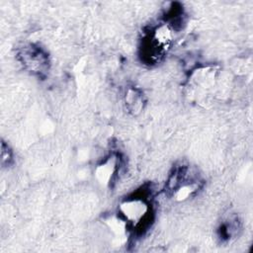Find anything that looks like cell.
I'll list each match as a JSON object with an SVG mask.
<instances>
[{
	"instance_id": "cell-1",
	"label": "cell",
	"mask_w": 253,
	"mask_h": 253,
	"mask_svg": "<svg viewBox=\"0 0 253 253\" xmlns=\"http://www.w3.org/2000/svg\"><path fill=\"white\" fill-rule=\"evenodd\" d=\"M151 187L142 186L126 197L118 208V216L124 221L126 229L136 235H142L151 225L154 218Z\"/></svg>"
},
{
	"instance_id": "cell-2",
	"label": "cell",
	"mask_w": 253,
	"mask_h": 253,
	"mask_svg": "<svg viewBox=\"0 0 253 253\" xmlns=\"http://www.w3.org/2000/svg\"><path fill=\"white\" fill-rule=\"evenodd\" d=\"M203 182L198 172L188 164L175 165L165 184V192L177 201H184L202 188Z\"/></svg>"
},
{
	"instance_id": "cell-3",
	"label": "cell",
	"mask_w": 253,
	"mask_h": 253,
	"mask_svg": "<svg viewBox=\"0 0 253 253\" xmlns=\"http://www.w3.org/2000/svg\"><path fill=\"white\" fill-rule=\"evenodd\" d=\"M172 38V29L164 22L145 32L139 45V57L144 64L153 65L162 60Z\"/></svg>"
},
{
	"instance_id": "cell-4",
	"label": "cell",
	"mask_w": 253,
	"mask_h": 253,
	"mask_svg": "<svg viewBox=\"0 0 253 253\" xmlns=\"http://www.w3.org/2000/svg\"><path fill=\"white\" fill-rule=\"evenodd\" d=\"M17 58L24 69L31 74L45 78L49 71L50 60L47 51L38 43H27L18 49Z\"/></svg>"
},
{
	"instance_id": "cell-5",
	"label": "cell",
	"mask_w": 253,
	"mask_h": 253,
	"mask_svg": "<svg viewBox=\"0 0 253 253\" xmlns=\"http://www.w3.org/2000/svg\"><path fill=\"white\" fill-rule=\"evenodd\" d=\"M124 165V159L120 152H111L96 168L97 179L105 184L112 185L118 178Z\"/></svg>"
},
{
	"instance_id": "cell-6",
	"label": "cell",
	"mask_w": 253,
	"mask_h": 253,
	"mask_svg": "<svg viewBox=\"0 0 253 253\" xmlns=\"http://www.w3.org/2000/svg\"><path fill=\"white\" fill-rule=\"evenodd\" d=\"M239 229H240V225L237 217L236 216L227 217L226 219L221 221L218 226V229H217L218 238L222 242H227L238 234Z\"/></svg>"
},
{
	"instance_id": "cell-7",
	"label": "cell",
	"mask_w": 253,
	"mask_h": 253,
	"mask_svg": "<svg viewBox=\"0 0 253 253\" xmlns=\"http://www.w3.org/2000/svg\"><path fill=\"white\" fill-rule=\"evenodd\" d=\"M125 102L127 110L133 114L139 113L143 109L145 103L142 92L133 87L126 90Z\"/></svg>"
},
{
	"instance_id": "cell-8",
	"label": "cell",
	"mask_w": 253,
	"mask_h": 253,
	"mask_svg": "<svg viewBox=\"0 0 253 253\" xmlns=\"http://www.w3.org/2000/svg\"><path fill=\"white\" fill-rule=\"evenodd\" d=\"M14 161L13 151L4 141L1 143V164L3 167H9Z\"/></svg>"
}]
</instances>
